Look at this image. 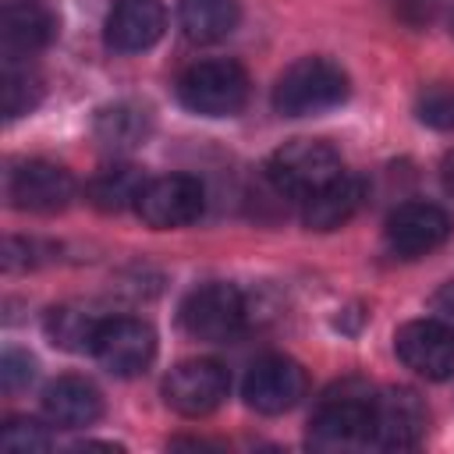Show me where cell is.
Listing matches in <instances>:
<instances>
[{
	"mask_svg": "<svg viewBox=\"0 0 454 454\" xmlns=\"http://www.w3.org/2000/svg\"><path fill=\"white\" fill-rule=\"evenodd\" d=\"M245 316H248L245 294L234 284H223V280L202 284V287L188 291V298L181 301L184 333L195 337V340H209V344L231 340L245 326Z\"/></svg>",
	"mask_w": 454,
	"mask_h": 454,
	"instance_id": "obj_5",
	"label": "cell"
},
{
	"mask_svg": "<svg viewBox=\"0 0 454 454\" xmlns=\"http://www.w3.org/2000/svg\"><path fill=\"white\" fill-rule=\"evenodd\" d=\"M365 202V181L358 174H337L316 195L305 199L301 220L309 231H337L344 227Z\"/></svg>",
	"mask_w": 454,
	"mask_h": 454,
	"instance_id": "obj_17",
	"label": "cell"
},
{
	"mask_svg": "<svg viewBox=\"0 0 454 454\" xmlns=\"http://www.w3.org/2000/svg\"><path fill=\"white\" fill-rule=\"evenodd\" d=\"M57 35V18L43 0H4L0 11V50L4 64H28Z\"/></svg>",
	"mask_w": 454,
	"mask_h": 454,
	"instance_id": "obj_14",
	"label": "cell"
},
{
	"mask_svg": "<svg viewBox=\"0 0 454 454\" xmlns=\"http://www.w3.org/2000/svg\"><path fill=\"white\" fill-rule=\"evenodd\" d=\"M383 238L397 259H419L450 238V216L433 202H404L387 216Z\"/></svg>",
	"mask_w": 454,
	"mask_h": 454,
	"instance_id": "obj_12",
	"label": "cell"
},
{
	"mask_svg": "<svg viewBox=\"0 0 454 454\" xmlns=\"http://www.w3.org/2000/svg\"><path fill=\"white\" fill-rule=\"evenodd\" d=\"M231 390V376L213 358H188L174 365L163 380V401L184 419H206L223 404Z\"/></svg>",
	"mask_w": 454,
	"mask_h": 454,
	"instance_id": "obj_7",
	"label": "cell"
},
{
	"mask_svg": "<svg viewBox=\"0 0 454 454\" xmlns=\"http://www.w3.org/2000/svg\"><path fill=\"white\" fill-rule=\"evenodd\" d=\"M340 170V156L333 145L319 138H291L266 160V177L280 195L309 199L323 184H330Z\"/></svg>",
	"mask_w": 454,
	"mask_h": 454,
	"instance_id": "obj_3",
	"label": "cell"
},
{
	"mask_svg": "<svg viewBox=\"0 0 454 454\" xmlns=\"http://www.w3.org/2000/svg\"><path fill=\"white\" fill-rule=\"evenodd\" d=\"M415 117L433 131H454V85L433 82L415 96Z\"/></svg>",
	"mask_w": 454,
	"mask_h": 454,
	"instance_id": "obj_23",
	"label": "cell"
},
{
	"mask_svg": "<svg viewBox=\"0 0 454 454\" xmlns=\"http://www.w3.org/2000/svg\"><path fill=\"white\" fill-rule=\"evenodd\" d=\"M92 355L99 358V365L114 376H138L153 365L156 358V330L145 319L135 316H114L99 323Z\"/></svg>",
	"mask_w": 454,
	"mask_h": 454,
	"instance_id": "obj_8",
	"label": "cell"
},
{
	"mask_svg": "<svg viewBox=\"0 0 454 454\" xmlns=\"http://www.w3.org/2000/svg\"><path fill=\"white\" fill-rule=\"evenodd\" d=\"M7 199L21 213H60L74 199V177L50 160H21L7 170Z\"/></svg>",
	"mask_w": 454,
	"mask_h": 454,
	"instance_id": "obj_9",
	"label": "cell"
},
{
	"mask_svg": "<svg viewBox=\"0 0 454 454\" xmlns=\"http://www.w3.org/2000/svg\"><path fill=\"white\" fill-rule=\"evenodd\" d=\"M365 443H372V394L351 387L326 394L309 422V447L355 450Z\"/></svg>",
	"mask_w": 454,
	"mask_h": 454,
	"instance_id": "obj_4",
	"label": "cell"
},
{
	"mask_svg": "<svg viewBox=\"0 0 454 454\" xmlns=\"http://www.w3.org/2000/svg\"><path fill=\"white\" fill-rule=\"evenodd\" d=\"M145 184H149L145 174H142L138 167H131V163H124V167H106V170H99V174L89 181L85 199H89L96 209H103V213H121V209H128V206L138 202V195H142Z\"/></svg>",
	"mask_w": 454,
	"mask_h": 454,
	"instance_id": "obj_20",
	"label": "cell"
},
{
	"mask_svg": "<svg viewBox=\"0 0 454 454\" xmlns=\"http://www.w3.org/2000/svg\"><path fill=\"white\" fill-rule=\"evenodd\" d=\"M32 380H35V358L28 351H21V348H7L4 358H0V383H4V390L18 394Z\"/></svg>",
	"mask_w": 454,
	"mask_h": 454,
	"instance_id": "obj_25",
	"label": "cell"
},
{
	"mask_svg": "<svg viewBox=\"0 0 454 454\" xmlns=\"http://www.w3.org/2000/svg\"><path fill=\"white\" fill-rule=\"evenodd\" d=\"M440 184H443V192L454 199V149L443 156V163H440Z\"/></svg>",
	"mask_w": 454,
	"mask_h": 454,
	"instance_id": "obj_28",
	"label": "cell"
},
{
	"mask_svg": "<svg viewBox=\"0 0 454 454\" xmlns=\"http://www.w3.org/2000/svg\"><path fill=\"white\" fill-rule=\"evenodd\" d=\"M436 7H440V0H394V11H397L404 21H411V25L433 21Z\"/></svg>",
	"mask_w": 454,
	"mask_h": 454,
	"instance_id": "obj_26",
	"label": "cell"
},
{
	"mask_svg": "<svg viewBox=\"0 0 454 454\" xmlns=\"http://www.w3.org/2000/svg\"><path fill=\"white\" fill-rule=\"evenodd\" d=\"M351 92V82L340 64L326 57L294 60L273 85V110L280 117H316L340 106Z\"/></svg>",
	"mask_w": 454,
	"mask_h": 454,
	"instance_id": "obj_1",
	"label": "cell"
},
{
	"mask_svg": "<svg viewBox=\"0 0 454 454\" xmlns=\"http://www.w3.org/2000/svg\"><path fill=\"white\" fill-rule=\"evenodd\" d=\"M149 131H153V121L135 103H110V106L96 110V121H92V138L99 142V149H106L114 156L145 145Z\"/></svg>",
	"mask_w": 454,
	"mask_h": 454,
	"instance_id": "obj_18",
	"label": "cell"
},
{
	"mask_svg": "<svg viewBox=\"0 0 454 454\" xmlns=\"http://www.w3.org/2000/svg\"><path fill=\"white\" fill-rule=\"evenodd\" d=\"M394 351L415 376H426V380L454 376V330L433 316L397 326Z\"/></svg>",
	"mask_w": 454,
	"mask_h": 454,
	"instance_id": "obj_11",
	"label": "cell"
},
{
	"mask_svg": "<svg viewBox=\"0 0 454 454\" xmlns=\"http://www.w3.org/2000/svg\"><path fill=\"white\" fill-rule=\"evenodd\" d=\"M0 443L7 450H50L53 447V436L46 433V426H39L35 419H7L4 429H0Z\"/></svg>",
	"mask_w": 454,
	"mask_h": 454,
	"instance_id": "obj_24",
	"label": "cell"
},
{
	"mask_svg": "<svg viewBox=\"0 0 454 454\" xmlns=\"http://www.w3.org/2000/svg\"><path fill=\"white\" fill-rule=\"evenodd\" d=\"M241 397L259 415H284L305 397V369L294 358L266 355L245 372Z\"/></svg>",
	"mask_w": 454,
	"mask_h": 454,
	"instance_id": "obj_10",
	"label": "cell"
},
{
	"mask_svg": "<svg viewBox=\"0 0 454 454\" xmlns=\"http://www.w3.org/2000/svg\"><path fill=\"white\" fill-rule=\"evenodd\" d=\"M177 99L199 117H234L248 103V74L238 60H199L177 78Z\"/></svg>",
	"mask_w": 454,
	"mask_h": 454,
	"instance_id": "obj_2",
	"label": "cell"
},
{
	"mask_svg": "<svg viewBox=\"0 0 454 454\" xmlns=\"http://www.w3.org/2000/svg\"><path fill=\"white\" fill-rule=\"evenodd\" d=\"M167 11L160 0H117L106 14V46L117 53H142L163 39Z\"/></svg>",
	"mask_w": 454,
	"mask_h": 454,
	"instance_id": "obj_15",
	"label": "cell"
},
{
	"mask_svg": "<svg viewBox=\"0 0 454 454\" xmlns=\"http://www.w3.org/2000/svg\"><path fill=\"white\" fill-rule=\"evenodd\" d=\"M177 21L192 43L209 46L227 39L238 28L241 4L238 0H177Z\"/></svg>",
	"mask_w": 454,
	"mask_h": 454,
	"instance_id": "obj_19",
	"label": "cell"
},
{
	"mask_svg": "<svg viewBox=\"0 0 454 454\" xmlns=\"http://www.w3.org/2000/svg\"><path fill=\"white\" fill-rule=\"evenodd\" d=\"M4 117L14 121L28 110H35L43 96V82L28 64H4Z\"/></svg>",
	"mask_w": 454,
	"mask_h": 454,
	"instance_id": "obj_22",
	"label": "cell"
},
{
	"mask_svg": "<svg viewBox=\"0 0 454 454\" xmlns=\"http://www.w3.org/2000/svg\"><path fill=\"white\" fill-rule=\"evenodd\" d=\"M99 316L78 309V305H57L46 312V337L60 348V351H92L96 333H99Z\"/></svg>",
	"mask_w": 454,
	"mask_h": 454,
	"instance_id": "obj_21",
	"label": "cell"
},
{
	"mask_svg": "<svg viewBox=\"0 0 454 454\" xmlns=\"http://www.w3.org/2000/svg\"><path fill=\"white\" fill-rule=\"evenodd\" d=\"M426 404L411 387H390L372 397V447L408 450L426 436Z\"/></svg>",
	"mask_w": 454,
	"mask_h": 454,
	"instance_id": "obj_13",
	"label": "cell"
},
{
	"mask_svg": "<svg viewBox=\"0 0 454 454\" xmlns=\"http://www.w3.org/2000/svg\"><path fill=\"white\" fill-rule=\"evenodd\" d=\"M429 309H433V319H440L443 326L454 330V280H447V284H440V287L433 291Z\"/></svg>",
	"mask_w": 454,
	"mask_h": 454,
	"instance_id": "obj_27",
	"label": "cell"
},
{
	"mask_svg": "<svg viewBox=\"0 0 454 454\" xmlns=\"http://www.w3.org/2000/svg\"><path fill=\"white\" fill-rule=\"evenodd\" d=\"M43 411L53 426L82 429L103 415V394L85 376H60L43 390Z\"/></svg>",
	"mask_w": 454,
	"mask_h": 454,
	"instance_id": "obj_16",
	"label": "cell"
},
{
	"mask_svg": "<svg viewBox=\"0 0 454 454\" xmlns=\"http://www.w3.org/2000/svg\"><path fill=\"white\" fill-rule=\"evenodd\" d=\"M202 209H206V188L192 174H163V177H153L142 188L138 202H135V213L153 231L188 227V223H195L202 216Z\"/></svg>",
	"mask_w": 454,
	"mask_h": 454,
	"instance_id": "obj_6",
	"label": "cell"
}]
</instances>
